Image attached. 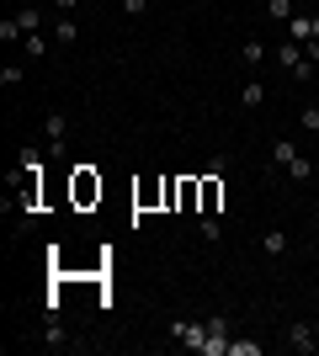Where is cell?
Returning <instances> with one entry per match:
<instances>
[{
    "label": "cell",
    "mask_w": 319,
    "mask_h": 356,
    "mask_svg": "<svg viewBox=\"0 0 319 356\" xmlns=\"http://www.w3.org/2000/svg\"><path fill=\"white\" fill-rule=\"evenodd\" d=\"M170 335H176L181 346H192V351H202V346H208V319H176Z\"/></svg>",
    "instance_id": "7a4b0ae2"
},
{
    "label": "cell",
    "mask_w": 319,
    "mask_h": 356,
    "mask_svg": "<svg viewBox=\"0 0 319 356\" xmlns=\"http://www.w3.org/2000/svg\"><path fill=\"white\" fill-rule=\"evenodd\" d=\"M117 6H122V16H144L149 11V0H117Z\"/></svg>",
    "instance_id": "603a6c76"
},
{
    "label": "cell",
    "mask_w": 319,
    "mask_h": 356,
    "mask_svg": "<svg viewBox=\"0 0 319 356\" xmlns=\"http://www.w3.org/2000/svg\"><path fill=\"white\" fill-rule=\"evenodd\" d=\"M314 335H319V319H314Z\"/></svg>",
    "instance_id": "484cf974"
},
{
    "label": "cell",
    "mask_w": 319,
    "mask_h": 356,
    "mask_svg": "<svg viewBox=\"0 0 319 356\" xmlns=\"http://www.w3.org/2000/svg\"><path fill=\"white\" fill-rule=\"evenodd\" d=\"M54 6H59V11L69 16V11H75V6H80V0H54Z\"/></svg>",
    "instance_id": "cb8c5ba5"
},
{
    "label": "cell",
    "mask_w": 319,
    "mask_h": 356,
    "mask_svg": "<svg viewBox=\"0 0 319 356\" xmlns=\"http://www.w3.org/2000/svg\"><path fill=\"white\" fill-rule=\"evenodd\" d=\"M240 59L250 64V70H256V64L266 59V43H256V38H250V43H240Z\"/></svg>",
    "instance_id": "ac0fdd59"
},
{
    "label": "cell",
    "mask_w": 319,
    "mask_h": 356,
    "mask_svg": "<svg viewBox=\"0 0 319 356\" xmlns=\"http://www.w3.org/2000/svg\"><path fill=\"white\" fill-rule=\"evenodd\" d=\"M261 250H266V255H288V229H266Z\"/></svg>",
    "instance_id": "7c38bea8"
},
{
    "label": "cell",
    "mask_w": 319,
    "mask_h": 356,
    "mask_svg": "<svg viewBox=\"0 0 319 356\" xmlns=\"http://www.w3.org/2000/svg\"><path fill=\"white\" fill-rule=\"evenodd\" d=\"M293 160H298V144H293V138H277V144H272V165H282V170H288Z\"/></svg>",
    "instance_id": "30bf717a"
},
{
    "label": "cell",
    "mask_w": 319,
    "mask_h": 356,
    "mask_svg": "<svg viewBox=\"0 0 319 356\" xmlns=\"http://www.w3.org/2000/svg\"><path fill=\"white\" fill-rule=\"evenodd\" d=\"M75 38H80V27L69 16H59V22H54V43H75Z\"/></svg>",
    "instance_id": "9a60e30c"
},
{
    "label": "cell",
    "mask_w": 319,
    "mask_h": 356,
    "mask_svg": "<svg viewBox=\"0 0 319 356\" xmlns=\"http://www.w3.org/2000/svg\"><path fill=\"white\" fill-rule=\"evenodd\" d=\"M0 43H27V32H22L16 16H0Z\"/></svg>",
    "instance_id": "4fadbf2b"
},
{
    "label": "cell",
    "mask_w": 319,
    "mask_h": 356,
    "mask_svg": "<svg viewBox=\"0 0 319 356\" xmlns=\"http://www.w3.org/2000/svg\"><path fill=\"white\" fill-rule=\"evenodd\" d=\"M22 54H27V59H43V54H48V38H43V32H32L27 43H22Z\"/></svg>",
    "instance_id": "ffe728a7"
},
{
    "label": "cell",
    "mask_w": 319,
    "mask_h": 356,
    "mask_svg": "<svg viewBox=\"0 0 319 356\" xmlns=\"http://www.w3.org/2000/svg\"><path fill=\"white\" fill-rule=\"evenodd\" d=\"M176 208H181V213L202 208V176H181V181H176Z\"/></svg>",
    "instance_id": "3957f363"
},
{
    "label": "cell",
    "mask_w": 319,
    "mask_h": 356,
    "mask_svg": "<svg viewBox=\"0 0 319 356\" xmlns=\"http://www.w3.org/2000/svg\"><path fill=\"white\" fill-rule=\"evenodd\" d=\"M266 16H272V22H293V0H266Z\"/></svg>",
    "instance_id": "e0dca14e"
},
{
    "label": "cell",
    "mask_w": 319,
    "mask_h": 356,
    "mask_svg": "<svg viewBox=\"0 0 319 356\" xmlns=\"http://www.w3.org/2000/svg\"><path fill=\"white\" fill-rule=\"evenodd\" d=\"M64 134H69V122H64V112H48V118H43V138L54 144V154H64Z\"/></svg>",
    "instance_id": "5b68a950"
},
{
    "label": "cell",
    "mask_w": 319,
    "mask_h": 356,
    "mask_svg": "<svg viewBox=\"0 0 319 356\" xmlns=\"http://www.w3.org/2000/svg\"><path fill=\"white\" fill-rule=\"evenodd\" d=\"M282 341H288L293 351H319V335H314V325H304V319H293V325L282 330Z\"/></svg>",
    "instance_id": "277c9868"
},
{
    "label": "cell",
    "mask_w": 319,
    "mask_h": 356,
    "mask_svg": "<svg viewBox=\"0 0 319 356\" xmlns=\"http://www.w3.org/2000/svg\"><path fill=\"white\" fill-rule=\"evenodd\" d=\"M288 38H293V43H309V38H314V16H293V22H288Z\"/></svg>",
    "instance_id": "8fae6325"
},
{
    "label": "cell",
    "mask_w": 319,
    "mask_h": 356,
    "mask_svg": "<svg viewBox=\"0 0 319 356\" xmlns=\"http://www.w3.org/2000/svg\"><path fill=\"white\" fill-rule=\"evenodd\" d=\"M197 234L208 239V245H218V239H224V223L213 218V213H202V223H197Z\"/></svg>",
    "instance_id": "5bb4252c"
},
{
    "label": "cell",
    "mask_w": 319,
    "mask_h": 356,
    "mask_svg": "<svg viewBox=\"0 0 319 356\" xmlns=\"http://www.w3.org/2000/svg\"><path fill=\"white\" fill-rule=\"evenodd\" d=\"M133 197H138V208H154V202H165V181H144Z\"/></svg>",
    "instance_id": "ba28073f"
},
{
    "label": "cell",
    "mask_w": 319,
    "mask_h": 356,
    "mask_svg": "<svg viewBox=\"0 0 319 356\" xmlns=\"http://www.w3.org/2000/svg\"><path fill=\"white\" fill-rule=\"evenodd\" d=\"M298 122H304L309 134H319V106H304V112H298Z\"/></svg>",
    "instance_id": "44dd1931"
},
{
    "label": "cell",
    "mask_w": 319,
    "mask_h": 356,
    "mask_svg": "<svg viewBox=\"0 0 319 356\" xmlns=\"http://www.w3.org/2000/svg\"><path fill=\"white\" fill-rule=\"evenodd\" d=\"M277 64L293 74L298 64H304V43H293V38H288V43H277Z\"/></svg>",
    "instance_id": "8992f818"
},
{
    "label": "cell",
    "mask_w": 319,
    "mask_h": 356,
    "mask_svg": "<svg viewBox=\"0 0 319 356\" xmlns=\"http://www.w3.org/2000/svg\"><path fill=\"white\" fill-rule=\"evenodd\" d=\"M256 351H261L256 341H229V356H256Z\"/></svg>",
    "instance_id": "7402d4cb"
},
{
    "label": "cell",
    "mask_w": 319,
    "mask_h": 356,
    "mask_svg": "<svg viewBox=\"0 0 319 356\" xmlns=\"http://www.w3.org/2000/svg\"><path fill=\"white\" fill-rule=\"evenodd\" d=\"M69 197H75V208L101 202V176H96L91 165H75V176H69Z\"/></svg>",
    "instance_id": "6da1fadb"
},
{
    "label": "cell",
    "mask_w": 319,
    "mask_h": 356,
    "mask_svg": "<svg viewBox=\"0 0 319 356\" xmlns=\"http://www.w3.org/2000/svg\"><path fill=\"white\" fill-rule=\"evenodd\" d=\"M16 22H22V32H38V22H43V11H38V6H22V11H16Z\"/></svg>",
    "instance_id": "2e32d148"
},
{
    "label": "cell",
    "mask_w": 319,
    "mask_h": 356,
    "mask_svg": "<svg viewBox=\"0 0 319 356\" xmlns=\"http://www.w3.org/2000/svg\"><path fill=\"white\" fill-rule=\"evenodd\" d=\"M261 102H266V86H261V80H245V90H240V106H245V112H256Z\"/></svg>",
    "instance_id": "9c48e42d"
},
{
    "label": "cell",
    "mask_w": 319,
    "mask_h": 356,
    "mask_svg": "<svg viewBox=\"0 0 319 356\" xmlns=\"http://www.w3.org/2000/svg\"><path fill=\"white\" fill-rule=\"evenodd\" d=\"M43 346H54V351H69L75 341H69V330H64L59 319H48V325H43Z\"/></svg>",
    "instance_id": "52a82bcc"
},
{
    "label": "cell",
    "mask_w": 319,
    "mask_h": 356,
    "mask_svg": "<svg viewBox=\"0 0 319 356\" xmlns=\"http://www.w3.org/2000/svg\"><path fill=\"white\" fill-rule=\"evenodd\" d=\"M22 80H27V70H22V64H0V86H22Z\"/></svg>",
    "instance_id": "d6986e66"
},
{
    "label": "cell",
    "mask_w": 319,
    "mask_h": 356,
    "mask_svg": "<svg viewBox=\"0 0 319 356\" xmlns=\"http://www.w3.org/2000/svg\"><path fill=\"white\" fill-rule=\"evenodd\" d=\"M309 43H319V16H314V38H309Z\"/></svg>",
    "instance_id": "d4e9b609"
}]
</instances>
